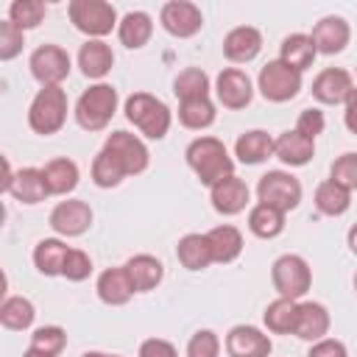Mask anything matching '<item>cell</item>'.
I'll return each instance as SVG.
<instances>
[{"label":"cell","instance_id":"f1b7e54d","mask_svg":"<svg viewBox=\"0 0 357 357\" xmlns=\"http://www.w3.org/2000/svg\"><path fill=\"white\" fill-rule=\"evenodd\" d=\"M67 254H70V248H67L61 240L45 237V240H39L36 248H33V265H36V271L45 273V276H61L64 262H67Z\"/></svg>","mask_w":357,"mask_h":357},{"label":"cell","instance_id":"7bdbcfd3","mask_svg":"<svg viewBox=\"0 0 357 357\" xmlns=\"http://www.w3.org/2000/svg\"><path fill=\"white\" fill-rule=\"evenodd\" d=\"M89 273H92V259H89V254L81 251V248H70L61 276L70 279V282H84V279H89Z\"/></svg>","mask_w":357,"mask_h":357},{"label":"cell","instance_id":"4dcf8cb0","mask_svg":"<svg viewBox=\"0 0 357 357\" xmlns=\"http://www.w3.org/2000/svg\"><path fill=\"white\" fill-rule=\"evenodd\" d=\"M296 315H298V301L296 298H276L265 307L262 321L268 326V332L273 335H293L296 329Z\"/></svg>","mask_w":357,"mask_h":357},{"label":"cell","instance_id":"ffe728a7","mask_svg":"<svg viewBox=\"0 0 357 357\" xmlns=\"http://www.w3.org/2000/svg\"><path fill=\"white\" fill-rule=\"evenodd\" d=\"M326 332H329V312H326V307L318 304V301H301L293 335L301 337V340L318 343V340L326 337Z\"/></svg>","mask_w":357,"mask_h":357},{"label":"cell","instance_id":"e0dca14e","mask_svg":"<svg viewBox=\"0 0 357 357\" xmlns=\"http://www.w3.org/2000/svg\"><path fill=\"white\" fill-rule=\"evenodd\" d=\"M349 36H351L349 22H346L343 17H335V14L318 20L315 28H312V33H310L315 50L324 53V56H335V53H340V50L349 45Z\"/></svg>","mask_w":357,"mask_h":357},{"label":"cell","instance_id":"d6a6232c","mask_svg":"<svg viewBox=\"0 0 357 357\" xmlns=\"http://www.w3.org/2000/svg\"><path fill=\"white\" fill-rule=\"evenodd\" d=\"M315 206H318V212H324L329 218H337L351 206V192L346 187H340L337 181L326 178L315 190Z\"/></svg>","mask_w":357,"mask_h":357},{"label":"cell","instance_id":"8d00e7d4","mask_svg":"<svg viewBox=\"0 0 357 357\" xmlns=\"http://www.w3.org/2000/svg\"><path fill=\"white\" fill-rule=\"evenodd\" d=\"M178 123L184 128L201 131L209 128L215 123V103L209 98H198V100H181L178 103Z\"/></svg>","mask_w":357,"mask_h":357},{"label":"cell","instance_id":"5b68a950","mask_svg":"<svg viewBox=\"0 0 357 357\" xmlns=\"http://www.w3.org/2000/svg\"><path fill=\"white\" fill-rule=\"evenodd\" d=\"M67 14H70V22L92 39H100L112 33L114 25H120L114 6L106 0H73L67 6Z\"/></svg>","mask_w":357,"mask_h":357},{"label":"cell","instance_id":"484cf974","mask_svg":"<svg viewBox=\"0 0 357 357\" xmlns=\"http://www.w3.org/2000/svg\"><path fill=\"white\" fill-rule=\"evenodd\" d=\"M176 257L187 271H204L215 262L206 234H184L176 245Z\"/></svg>","mask_w":357,"mask_h":357},{"label":"cell","instance_id":"ba28073f","mask_svg":"<svg viewBox=\"0 0 357 357\" xmlns=\"http://www.w3.org/2000/svg\"><path fill=\"white\" fill-rule=\"evenodd\" d=\"M257 198L279 212H290L301 201V181L284 170H268L257 184Z\"/></svg>","mask_w":357,"mask_h":357},{"label":"cell","instance_id":"7402d4cb","mask_svg":"<svg viewBox=\"0 0 357 357\" xmlns=\"http://www.w3.org/2000/svg\"><path fill=\"white\" fill-rule=\"evenodd\" d=\"M123 268H126V273H128V282H131L134 293H148V290H153V287L162 282V276H165L162 262H159L156 257H151V254H137V257H131Z\"/></svg>","mask_w":357,"mask_h":357},{"label":"cell","instance_id":"7dc6e473","mask_svg":"<svg viewBox=\"0 0 357 357\" xmlns=\"http://www.w3.org/2000/svg\"><path fill=\"white\" fill-rule=\"evenodd\" d=\"M307 357H349L346 346L335 337H324L318 343H312V349L307 351Z\"/></svg>","mask_w":357,"mask_h":357},{"label":"cell","instance_id":"d590c367","mask_svg":"<svg viewBox=\"0 0 357 357\" xmlns=\"http://www.w3.org/2000/svg\"><path fill=\"white\" fill-rule=\"evenodd\" d=\"M33 304L25 298V296H8L3 304H0V324L6 329H14V332H22L33 324Z\"/></svg>","mask_w":357,"mask_h":357},{"label":"cell","instance_id":"d6986e66","mask_svg":"<svg viewBox=\"0 0 357 357\" xmlns=\"http://www.w3.org/2000/svg\"><path fill=\"white\" fill-rule=\"evenodd\" d=\"M273 156L282 162V165H290V167H301L307 165L312 156H315V139H307L304 134H298L296 128L293 131H282L273 142Z\"/></svg>","mask_w":357,"mask_h":357},{"label":"cell","instance_id":"8992f818","mask_svg":"<svg viewBox=\"0 0 357 357\" xmlns=\"http://www.w3.org/2000/svg\"><path fill=\"white\" fill-rule=\"evenodd\" d=\"M271 282L282 298H301L312 284V271L304 257L298 254H282L271 268Z\"/></svg>","mask_w":357,"mask_h":357},{"label":"cell","instance_id":"5bb4252c","mask_svg":"<svg viewBox=\"0 0 357 357\" xmlns=\"http://www.w3.org/2000/svg\"><path fill=\"white\" fill-rule=\"evenodd\" d=\"M273 349L271 337L248 324H237L226 335V354L229 357H268Z\"/></svg>","mask_w":357,"mask_h":357},{"label":"cell","instance_id":"30bf717a","mask_svg":"<svg viewBox=\"0 0 357 357\" xmlns=\"http://www.w3.org/2000/svg\"><path fill=\"white\" fill-rule=\"evenodd\" d=\"M159 22H162V28H165L170 36H176V39H190V36H195V33L201 31L204 14H201V8H198L195 3H190V0H170V3L162 6Z\"/></svg>","mask_w":357,"mask_h":357},{"label":"cell","instance_id":"4316f807","mask_svg":"<svg viewBox=\"0 0 357 357\" xmlns=\"http://www.w3.org/2000/svg\"><path fill=\"white\" fill-rule=\"evenodd\" d=\"M315 56H318V50H315V45H312L310 33H290V36H284L282 50H279V59H282L287 67L298 70V73H304L307 67H312Z\"/></svg>","mask_w":357,"mask_h":357},{"label":"cell","instance_id":"c3c4849f","mask_svg":"<svg viewBox=\"0 0 357 357\" xmlns=\"http://www.w3.org/2000/svg\"><path fill=\"white\" fill-rule=\"evenodd\" d=\"M343 120H346V128H349L351 134H357V86H354V89H351V95L346 98Z\"/></svg>","mask_w":357,"mask_h":357},{"label":"cell","instance_id":"ee69618b","mask_svg":"<svg viewBox=\"0 0 357 357\" xmlns=\"http://www.w3.org/2000/svg\"><path fill=\"white\" fill-rule=\"evenodd\" d=\"M22 31L11 22V20H3L0 22V59L3 61H8V59H14L20 50H22Z\"/></svg>","mask_w":357,"mask_h":357},{"label":"cell","instance_id":"f6af8a7d","mask_svg":"<svg viewBox=\"0 0 357 357\" xmlns=\"http://www.w3.org/2000/svg\"><path fill=\"white\" fill-rule=\"evenodd\" d=\"M324 126H326V120H324L321 109H304L296 120V131L304 134L307 139H315L318 134H324Z\"/></svg>","mask_w":357,"mask_h":357},{"label":"cell","instance_id":"bcb514c9","mask_svg":"<svg viewBox=\"0 0 357 357\" xmlns=\"http://www.w3.org/2000/svg\"><path fill=\"white\" fill-rule=\"evenodd\" d=\"M139 357H178V351L173 343H167L162 337H148L139 346Z\"/></svg>","mask_w":357,"mask_h":357},{"label":"cell","instance_id":"ac0fdd59","mask_svg":"<svg viewBox=\"0 0 357 357\" xmlns=\"http://www.w3.org/2000/svg\"><path fill=\"white\" fill-rule=\"evenodd\" d=\"M209 201L220 215H237L248 206V184L240 176H229L209 187Z\"/></svg>","mask_w":357,"mask_h":357},{"label":"cell","instance_id":"f35d334b","mask_svg":"<svg viewBox=\"0 0 357 357\" xmlns=\"http://www.w3.org/2000/svg\"><path fill=\"white\" fill-rule=\"evenodd\" d=\"M45 3L42 0H14L8 6V20L20 28V31H31L45 20Z\"/></svg>","mask_w":357,"mask_h":357},{"label":"cell","instance_id":"b9f144b4","mask_svg":"<svg viewBox=\"0 0 357 357\" xmlns=\"http://www.w3.org/2000/svg\"><path fill=\"white\" fill-rule=\"evenodd\" d=\"M220 340L212 329H198L187 343V357H218Z\"/></svg>","mask_w":357,"mask_h":357},{"label":"cell","instance_id":"603a6c76","mask_svg":"<svg viewBox=\"0 0 357 357\" xmlns=\"http://www.w3.org/2000/svg\"><path fill=\"white\" fill-rule=\"evenodd\" d=\"M114 64V53L103 39H86L78 50V67L86 78H103Z\"/></svg>","mask_w":357,"mask_h":357},{"label":"cell","instance_id":"8fae6325","mask_svg":"<svg viewBox=\"0 0 357 357\" xmlns=\"http://www.w3.org/2000/svg\"><path fill=\"white\" fill-rule=\"evenodd\" d=\"M103 151H109L126 167L128 176H139L151 162V153H148L145 142L139 137L128 134V131H112L103 142Z\"/></svg>","mask_w":357,"mask_h":357},{"label":"cell","instance_id":"277c9868","mask_svg":"<svg viewBox=\"0 0 357 357\" xmlns=\"http://www.w3.org/2000/svg\"><path fill=\"white\" fill-rule=\"evenodd\" d=\"M67 120V92L61 86H42L28 109V126L36 134H56Z\"/></svg>","mask_w":357,"mask_h":357},{"label":"cell","instance_id":"3957f363","mask_svg":"<svg viewBox=\"0 0 357 357\" xmlns=\"http://www.w3.org/2000/svg\"><path fill=\"white\" fill-rule=\"evenodd\" d=\"M126 120L131 126H137L148 139H162L170 131L173 114L159 98H153L148 92H134L126 100Z\"/></svg>","mask_w":357,"mask_h":357},{"label":"cell","instance_id":"f5cc1de1","mask_svg":"<svg viewBox=\"0 0 357 357\" xmlns=\"http://www.w3.org/2000/svg\"><path fill=\"white\" fill-rule=\"evenodd\" d=\"M354 290H357V273H354Z\"/></svg>","mask_w":357,"mask_h":357},{"label":"cell","instance_id":"9c48e42d","mask_svg":"<svg viewBox=\"0 0 357 357\" xmlns=\"http://www.w3.org/2000/svg\"><path fill=\"white\" fill-rule=\"evenodd\" d=\"M31 73L42 86H61V81L70 75V56L59 45H39L31 53Z\"/></svg>","mask_w":357,"mask_h":357},{"label":"cell","instance_id":"74e56055","mask_svg":"<svg viewBox=\"0 0 357 357\" xmlns=\"http://www.w3.org/2000/svg\"><path fill=\"white\" fill-rule=\"evenodd\" d=\"M126 176H128L126 167H123L109 151L100 148V153H98L95 162H92V181H95L98 187H103V190H112V187H117Z\"/></svg>","mask_w":357,"mask_h":357},{"label":"cell","instance_id":"52a82bcc","mask_svg":"<svg viewBox=\"0 0 357 357\" xmlns=\"http://www.w3.org/2000/svg\"><path fill=\"white\" fill-rule=\"evenodd\" d=\"M257 86H259V92H262L265 100L284 103V100H293L301 92V73L293 70V67H287L282 59H273V61H268L259 70Z\"/></svg>","mask_w":357,"mask_h":357},{"label":"cell","instance_id":"816d5d0a","mask_svg":"<svg viewBox=\"0 0 357 357\" xmlns=\"http://www.w3.org/2000/svg\"><path fill=\"white\" fill-rule=\"evenodd\" d=\"M81 357H120V354H103V351H86Z\"/></svg>","mask_w":357,"mask_h":357},{"label":"cell","instance_id":"681fc988","mask_svg":"<svg viewBox=\"0 0 357 357\" xmlns=\"http://www.w3.org/2000/svg\"><path fill=\"white\" fill-rule=\"evenodd\" d=\"M346 240H349V248H351V254H357V223L349 229V237H346Z\"/></svg>","mask_w":357,"mask_h":357},{"label":"cell","instance_id":"ab89813d","mask_svg":"<svg viewBox=\"0 0 357 357\" xmlns=\"http://www.w3.org/2000/svg\"><path fill=\"white\" fill-rule=\"evenodd\" d=\"M64 346H67V332L61 326H39L31 335V349H39L50 357H59Z\"/></svg>","mask_w":357,"mask_h":357},{"label":"cell","instance_id":"83f0119b","mask_svg":"<svg viewBox=\"0 0 357 357\" xmlns=\"http://www.w3.org/2000/svg\"><path fill=\"white\" fill-rule=\"evenodd\" d=\"M42 173H45L50 195H67V192H73L78 187V165L73 159H67V156L50 159L42 167Z\"/></svg>","mask_w":357,"mask_h":357},{"label":"cell","instance_id":"7a4b0ae2","mask_svg":"<svg viewBox=\"0 0 357 357\" xmlns=\"http://www.w3.org/2000/svg\"><path fill=\"white\" fill-rule=\"evenodd\" d=\"M117 112V89L112 84H92L75 103V120L84 131H103Z\"/></svg>","mask_w":357,"mask_h":357},{"label":"cell","instance_id":"4fadbf2b","mask_svg":"<svg viewBox=\"0 0 357 357\" xmlns=\"http://www.w3.org/2000/svg\"><path fill=\"white\" fill-rule=\"evenodd\" d=\"M215 95L226 109H245L254 98V86H251V78L243 70L226 67L215 78Z\"/></svg>","mask_w":357,"mask_h":357},{"label":"cell","instance_id":"836d02e7","mask_svg":"<svg viewBox=\"0 0 357 357\" xmlns=\"http://www.w3.org/2000/svg\"><path fill=\"white\" fill-rule=\"evenodd\" d=\"M248 229H251V234H257L262 240L279 237L284 229V212H279L268 204H254L248 212Z\"/></svg>","mask_w":357,"mask_h":357},{"label":"cell","instance_id":"cb8c5ba5","mask_svg":"<svg viewBox=\"0 0 357 357\" xmlns=\"http://www.w3.org/2000/svg\"><path fill=\"white\" fill-rule=\"evenodd\" d=\"M95 290H98V298H100L103 304H109V307H120V304H126V301L134 296V287H131V282H128L126 268H106V271L98 276Z\"/></svg>","mask_w":357,"mask_h":357},{"label":"cell","instance_id":"f907efd6","mask_svg":"<svg viewBox=\"0 0 357 357\" xmlns=\"http://www.w3.org/2000/svg\"><path fill=\"white\" fill-rule=\"evenodd\" d=\"M22 357H50V354H45V351H39V349H31V346H28V351H25Z\"/></svg>","mask_w":357,"mask_h":357},{"label":"cell","instance_id":"6da1fadb","mask_svg":"<svg viewBox=\"0 0 357 357\" xmlns=\"http://www.w3.org/2000/svg\"><path fill=\"white\" fill-rule=\"evenodd\" d=\"M187 165L195 170L198 181L206 187H215L218 181L234 176V162L226 151V145L218 137H198L184 151Z\"/></svg>","mask_w":357,"mask_h":357},{"label":"cell","instance_id":"9a60e30c","mask_svg":"<svg viewBox=\"0 0 357 357\" xmlns=\"http://www.w3.org/2000/svg\"><path fill=\"white\" fill-rule=\"evenodd\" d=\"M262 50V33L254 25H237L223 36V56L234 64H248Z\"/></svg>","mask_w":357,"mask_h":357},{"label":"cell","instance_id":"2e32d148","mask_svg":"<svg viewBox=\"0 0 357 357\" xmlns=\"http://www.w3.org/2000/svg\"><path fill=\"white\" fill-rule=\"evenodd\" d=\"M351 89H354L351 75L346 70H340V67H326L312 81V98L321 100V103H329V106L346 103V98L351 95Z\"/></svg>","mask_w":357,"mask_h":357},{"label":"cell","instance_id":"d4e9b609","mask_svg":"<svg viewBox=\"0 0 357 357\" xmlns=\"http://www.w3.org/2000/svg\"><path fill=\"white\" fill-rule=\"evenodd\" d=\"M273 142H276V139H271L268 131L251 128V131H245V134L237 137V142H234V156H237L243 165H259V162H265L268 156H273Z\"/></svg>","mask_w":357,"mask_h":357},{"label":"cell","instance_id":"f546056e","mask_svg":"<svg viewBox=\"0 0 357 357\" xmlns=\"http://www.w3.org/2000/svg\"><path fill=\"white\" fill-rule=\"evenodd\" d=\"M209 237V245H212V257L215 262H234L243 251V234L240 229H234L231 223H223V226H215L212 231H206Z\"/></svg>","mask_w":357,"mask_h":357},{"label":"cell","instance_id":"44dd1931","mask_svg":"<svg viewBox=\"0 0 357 357\" xmlns=\"http://www.w3.org/2000/svg\"><path fill=\"white\" fill-rule=\"evenodd\" d=\"M8 195H14L17 201L22 204H39L50 195L47 190V181H45V173L39 167H22L11 176V184L6 190Z\"/></svg>","mask_w":357,"mask_h":357},{"label":"cell","instance_id":"e575fe53","mask_svg":"<svg viewBox=\"0 0 357 357\" xmlns=\"http://www.w3.org/2000/svg\"><path fill=\"white\" fill-rule=\"evenodd\" d=\"M173 92L178 100L209 98V75L201 67H187L173 78Z\"/></svg>","mask_w":357,"mask_h":357},{"label":"cell","instance_id":"7c38bea8","mask_svg":"<svg viewBox=\"0 0 357 357\" xmlns=\"http://www.w3.org/2000/svg\"><path fill=\"white\" fill-rule=\"evenodd\" d=\"M92 223V209L86 201L70 198V201H59L50 212V229L61 237H78L89 229Z\"/></svg>","mask_w":357,"mask_h":357},{"label":"cell","instance_id":"1f68e13d","mask_svg":"<svg viewBox=\"0 0 357 357\" xmlns=\"http://www.w3.org/2000/svg\"><path fill=\"white\" fill-rule=\"evenodd\" d=\"M151 33H153V20H151L145 11H128V14L120 20V25H117L120 42H123L126 47H131V50L142 47V45L151 39Z\"/></svg>","mask_w":357,"mask_h":357},{"label":"cell","instance_id":"60d3db41","mask_svg":"<svg viewBox=\"0 0 357 357\" xmlns=\"http://www.w3.org/2000/svg\"><path fill=\"white\" fill-rule=\"evenodd\" d=\"M332 181H337L340 187H346L349 192L351 190H357V153L354 151H349V153H343V156H337L335 162H332Z\"/></svg>","mask_w":357,"mask_h":357}]
</instances>
